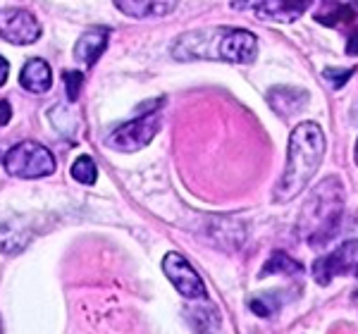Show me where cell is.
Segmentation results:
<instances>
[{"label":"cell","mask_w":358,"mask_h":334,"mask_svg":"<svg viewBox=\"0 0 358 334\" xmlns=\"http://www.w3.org/2000/svg\"><path fill=\"white\" fill-rule=\"evenodd\" d=\"M5 172L20 180H41L55 172V158L36 141H22L5 153Z\"/></svg>","instance_id":"3"},{"label":"cell","mask_w":358,"mask_h":334,"mask_svg":"<svg viewBox=\"0 0 358 334\" xmlns=\"http://www.w3.org/2000/svg\"><path fill=\"white\" fill-rule=\"evenodd\" d=\"M106 45H108V29H89L74 43V60L84 62L86 67L96 65V60L103 55Z\"/></svg>","instance_id":"13"},{"label":"cell","mask_w":358,"mask_h":334,"mask_svg":"<svg viewBox=\"0 0 358 334\" xmlns=\"http://www.w3.org/2000/svg\"><path fill=\"white\" fill-rule=\"evenodd\" d=\"M354 72H356V67H351V70H337V67H330V70L322 72V77H325L334 89H342V86L351 79V74Z\"/></svg>","instance_id":"19"},{"label":"cell","mask_w":358,"mask_h":334,"mask_svg":"<svg viewBox=\"0 0 358 334\" xmlns=\"http://www.w3.org/2000/svg\"><path fill=\"white\" fill-rule=\"evenodd\" d=\"M354 268H358V241L351 239L317 258L313 268H310V275H313L315 284L327 286L342 275L354 273Z\"/></svg>","instance_id":"5"},{"label":"cell","mask_w":358,"mask_h":334,"mask_svg":"<svg viewBox=\"0 0 358 334\" xmlns=\"http://www.w3.org/2000/svg\"><path fill=\"white\" fill-rule=\"evenodd\" d=\"M27 244V237L17 229L10 227H0V251L3 253H17L22 251Z\"/></svg>","instance_id":"17"},{"label":"cell","mask_w":358,"mask_h":334,"mask_svg":"<svg viewBox=\"0 0 358 334\" xmlns=\"http://www.w3.org/2000/svg\"><path fill=\"white\" fill-rule=\"evenodd\" d=\"M0 334H3V327H0Z\"/></svg>","instance_id":"23"},{"label":"cell","mask_w":358,"mask_h":334,"mask_svg":"<svg viewBox=\"0 0 358 334\" xmlns=\"http://www.w3.org/2000/svg\"><path fill=\"white\" fill-rule=\"evenodd\" d=\"M62 82L67 86V98L74 103L79 98V91H82V72H65L62 74Z\"/></svg>","instance_id":"18"},{"label":"cell","mask_w":358,"mask_h":334,"mask_svg":"<svg viewBox=\"0 0 358 334\" xmlns=\"http://www.w3.org/2000/svg\"><path fill=\"white\" fill-rule=\"evenodd\" d=\"M72 177H74V180H77L79 184H86V187L96 184V180H98L96 163L89 158V155H79V158L74 160V165H72Z\"/></svg>","instance_id":"16"},{"label":"cell","mask_w":358,"mask_h":334,"mask_svg":"<svg viewBox=\"0 0 358 334\" xmlns=\"http://www.w3.org/2000/svg\"><path fill=\"white\" fill-rule=\"evenodd\" d=\"M354 160H356V165H358V139H356V148H354Z\"/></svg>","instance_id":"22"},{"label":"cell","mask_w":358,"mask_h":334,"mask_svg":"<svg viewBox=\"0 0 358 334\" xmlns=\"http://www.w3.org/2000/svg\"><path fill=\"white\" fill-rule=\"evenodd\" d=\"M163 273L167 279L175 284V289L182 293L184 298H206V284L201 275L192 268V263L177 251L165 253L163 258Z\"/></svg>","instance_id":"7"},{"label":"cell","mask_w":358,"mask_h":334,"mask_svg":"<svg viewBox=\"0 0 358 334\" xmlns=\"http://www.w3.org/2000/svg\"><path fill=\"white\" fill-rule=\"evenodd\" d=\"M342 215L344 184L339 182V177H327L310 191L296 227L310 246H322L337 234Z\"/></svg>","instance_id":"2"},{"label":"cell","mask_w":358,"mask_h":334,"mask_svg":"<svg viewBox=\"0 0 358 334\" xmlns=\"http://www.w3.org/2000/svg\"><path fill=\"white\" fill-rule=\"evenodd\" d=\"M232 8H248L256 13L258 20L263 22H277V24H289L296 22L306 10L310 8L308 3H289V0H265V3L253 5H232Z\"/></svg>","instance_id":"10"},{"label":"cell","mask_w":358,"mask_h":334,"mask_svg":"<svg viewBox=\"0 0 358 334\" xmlns=\"http://www.w3.org/2000/svg\"><path fill=\"white\" fill-rule=\"evenodd\" d=\"M315 20L325 27L344 29L349 34L346 38V53L358 55V5L356 3H330L322 5Z\"/></svg>","instance_id":"9"},{"label":"cell","mask_w":358,"mask_h":334,"mask_svg":"<svg viewBox=\"0 0 358 334\" xmlns=\"http://www.w3.org/2000/svg\"><path fill=\"white\" fill-rule=\"evenodd\" d=\"M217 60L232 65H251L258 57V38L246 29H222L220 41L215 48Z\"/></svg>","instance_id":"6"},{"label":"cell","mask_w":358,"mask_h":334,"mask_svg":"<svg viewBox=\"0 0 358 334\" xmlns=\"http://www.w3.org/2000/svg\"><path fill=\"white\" fill-rule=\"evenodd\" d=\"M308 91L303 89H296V86H275L273 91H270V106H273V110L277 115H282V117H287V115H294L299 110H303L306 106H308Z\"/></svg>","instance_id":"11"},{"label":"cell","mask_w":358,"mask_h":334,"mask_svg":"<svg viewBox=\"0 0 358 334\" xmlns=\"http://www.w3.org/2000/svg\"><path fill=\"white\" fill-rule=\"evenodd\" d=\"M20 84L24 86L29 94H45L53 84V72H50V65L41 57H31V60L24 62L20 74Z\"/></svg>","instance_id":"12"},{"label":"cell","mask_w":358,"mask_h":334,"mask_svg":"<svg viewBox=\"0 0 358 334\" xmlns=\"http://www.w3.org/2000/svg\"><path fill=\"white\" fill-rule=\"evenodd\" d=\"M325 134L315 122H301L294 126L287 146V165L282 172L280 182L275 187L273 201L275 203H287L296 198L313 180V175L320 170L322 158H325Z\"/></svg>","instance_id":"1"},{"label":"cell","mask_w":358,"mask_h":334,"mask_svg":"<svg viewBox=\"0 0 358 334\" xmlns=\"http://www.w3.org/2000/svg\"><path fill=\"white\" fill-rule=\"evenodd\" d=\"M115 8L120 13L134 17V20H146V17H165L172 10H177V3H158V0H117Z\"/></svg>","instance_id":"14"},{"label":"cell","mask_w":358,"mask_h":334,"mask_svg":"<svg viewBox=\"0 0 358 334\" xmlns=\"http://www.w3.org/2000/svg\"><path fill=\"white\" fill-rule=\"evenodd\" d=\"M41 36V24L29 10L10 8L0 13V38L15 45H31Z\"/></svg>","instance_id":"8"},{"label":"cell","mask_w":358,"mask_h":334,"mask_svg":"<svg viewBox=\"0 0 358 334\" xmlns=\"http://www.w3.org/2000/svg\"><path fill=\"white\" fill-rule=\"evenodd\" d=\"M301 273H303L301 263L289 258L285 251H275L268 258V263L263 265L261 273H258V277H268V275H301Z\"/></svg>","instance_id":"15"},{"label":"cell","mask_w":358,"mask_h":334,"mask_svg":"<svg viewBox=\"0 0 358 334\" xmlns=\"http://www.w3.org/2000/svg\"><path fill=\"white\" fill-rule=\"evenodd\" d=\"M8 74H10V65H8V60L0 55V86L8 82Z\"/></svg>","instance_id":"21"},{"label":"cell","mask_w":358,"mask_h":334,"mask_svg":"<svg viewBox=\"0 0 358 334\" xmlns=\"http://www.w3.org/2000/svg\"><path fill=\"white\" fill-rule=\"evenodd\" d=\"M158 129H160V112L148 110L138 115L136 119H131V122L117 126L106 139V143L117 153H136L155 139Z\"/></svg>","instance_id":"4"},{"label":"cell","mask_w":358,"mask_h":334,"mask_svg":"<svg viewBox=\"0 0 358 334\" xmlns=\"http://www.w3.org/2000/svg\"><path fill=\"white\" fill-rule=\"evenodd\" d=\"M10 117H13V108H10L8 101H3V98H0V126L8 124Z\"/></svg>","instance_id":"20"}]
</instances>
